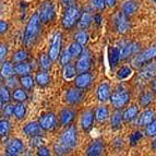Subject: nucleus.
Masks as SVG:
<instances>
[{
    "instance_id": "57",
    "label": "nucleus",
    "mask_w": 156,
    "mask_h": 156,
    "mask_svg": "<svg viewBox=\"0 0 156 156\" xmlns=\"http://www.w3.org/2000/svg\"><path fill=\"white\" fill-rule=\"evenodd\" d=\"M95 20H96V23H97V24H101V16H99V14H97V16H95Z\"/></svg>"
},
{
    "instance_id": "45",
    "label": "nucleus",
    "mask_w": 156,
    "mask_h": 156,
    "mask_svg": "<svg viewBox=\"0 0 156 156\" xmlns=\"http://www.w3.org/2000/svg\"><path fill=\"white\" fill-rule=\"evenodd\" d=\"M0 96L2 98V101L5 103H9L11 98V95H10V92H9L8 87H5V86H1L0 87Z\"/></svg>"
},
{
    "instance_id": "56",
    "label": "nucleus",
    "mask_w": 156,
    "mask_h": 156,
    "mask_svg": "<svg viewBox=\"0 0 156 156\" xmlns=\"http://www.w3.org/2000/svg\"><path fill=\"white\" fill-rule=\"evenodd\" d=\"M151 87H152V91H153L154 93H156V76L154 79H152Z\"/></svg>"
},
{
    "instance_id": "15",
    "label": "nucleus",
    "mask_w": 156,
    "mask_h": 156,
    "mask_svg": "<svg viewBox=\"0 0 156 156\" xmlns=\"http://www.w3.org/2000/svg\"><path fill=\"white\" fill-rule=\"evenodd\" d=\"M84 94L83 92L81 91V89L79 87H74V89H70L68 90L67 95H66V101L71 105H76L79 104L82 99H83Z\"/></svg>"
},
{
    "instance_id": "60",
    "label": "nucleus",
    "mask_w": 156,
    "mask_h": 156,
    "mask_svg": "<svg viewBox=\"0 0 156 156\" xmlns=\"http://www.w3.org/2000/svg\"><path fill=\"white\" fill-rule=\"evenodd\" d=\"M0 87H1V80H0Z\"/></svg>"
},
{
    "instance_id": "26",
    "label": "nucleus",
    "mask_w": 156,
    "mask_h": 156,
    "mask_svg": "<svg viewBox=\"0 0 156 156\" xmlns=\"http://www.w3.org/2000/svg\"><path fill=\"white\" fill-rule=\"evenodd\" d=\"M92 20H93V19H92V16L89 12H84L83 14H81L80 20H79V22H78L79 29H81V30L87 29V27L91 25Z\"/></svg>"
},
{
    "instance_id": "30",
    "label": "nucleus",
    "mask_w": 156,
    "mask_h": 156,
    "mask_svg": "<svg viewBox=\"0 0 156 156\" xmlns=\"http://www.w3.org/2000/svg\"><path fill=\"white\" fill-rule=\"evenodd\" d=\"M94 114H95V118H96V120L97 121H99V122H103V121H105V120L108 118V109H107L105 106L97 107Z\"/></svg>"
},
{
    "instance_id": "42",
    "label": "nucleus",
    "mask_w": 156,
    "mask_h": 156,
    "mask_svg": "<svg viewBox=\"0 0 156 156\" xmlns=\"http://www.w3.org/2000/svg\"><path fill=\"white\" fill-rule=\"evenodd\" d=\"M45 143V140L43 139L42 135H36V136H32L31 141H30V145L33 147H41Z\"/></svg>"
},
{
    "instance_id": "58",
    "label": "nucleus",
    "mask_w": 156,
    "mask_h": 156,
    "mask_svg": "<svg viewBox=\"0 0 156 156\" xmlns=\"http://www.w3.org/2000/svg\"><path fill=\"white\" fill-rule=\"evenodd\" d=\"M152 146H153V148H154V150H156V139L153 141V143H152Z\"/></svg>"
},
{
    "instance_id": "55",
    "label": "nucleus",
    "mask_w": 156,
    "mask_h": 156,
    "mask_svg": "<svg viewBox=\"0 0 156 156\" xmlns=\"http://www.w3.org/2000/svg\"><path fill=\"white\" fill-rule=\"evenodd\" d=\"M116 1H117V0H105L106 5L107 7H110V8H112V7L116 5Z\"/></svg>"
},
{
    "instance_id": "52",
    "label": "nucleus",
    "mask_w": 156,
    "mask_h": 156,
    "mask_svg": "<svg viewBox=\"0 0 156 156\" xmlns=\"http://www.w3.org/2000/svg\"><path fill=\"white\" fill-rule=\"evenodd\" d=\"M7 30H8V23L2 21V20H0V34L7 32Z\"/></svg>"
},
{
    "instance_id": "54",
    "label": "nucleus",
    "mask_w": 156,
    "mask_h": 156,
    "mask_svg": "<svg viewBox=\"0 0 156 156\" xmlns=\"http://www.w3.org/2000/svg\"><path fill=\"white\" fill-rule=\"evenodd\" d=\"M16 78H13V76H11V78H9V81H8V85L11 86V87H13V86H16Z\"/></svg>"
},
{
    "instance_id": "36",
    "label": "nucleus",
    "mask_w": 156,
    "mask_h": 156,
    "mask_svg": "<svg viewBox=\"0 0 156 156\" xmlns=\"http://www.w3.org/2000/svg\"><path fill=\"white\" fill-rule=\"evenodd\" d=\"M20 82H21L22 86L26 90H31L34 86V80L31 76L26 74V76H22L20 79Z\"/></svg>"
},
{
    "instance_id": "2",
    "label": "nucleus",
    "mask_w": 156,
    "mask_h": 156,
    "mask_svg": "<svg viewBox=\"0 0 156 156\" xmlns=\"http://www.w3.org/2000/svg\"><path fill=\"white\" fill-rule=\"evenodd\" d=\"M58 142L66 146V147L71 151L73 147H76V142H78V132H76V128L74 126H69L66 128V130L61 133Z\"/></svg>"
},
{
    "instance_id": "59",
    "label": "nucleus",
    "mask_w": 156,
    "mask_h": 156,
    "mask_svg": "<svg viewBox=\"0 0 156 156\" xmlns=\"http://www.w3.org/2000/svg\"><path fill=\"white\" fill-rule=\"evenodd\" d=\"M2 104H3V101H2V98H1V96H0V109L2 108Z\"/></svg>"
},
{
    "instance_id": "11",
    "label": "nucleus",
    "mask_w": 156,
    "mask_h": 156,
    "mask_svg": "<svg viewBox=\"0 0 156 156\" xmlns=\"http://www.w3.org/2000/svg\"><path fill=\"white\" fill-rule=\"evenodd\" d=\"M76 68L79 73L86 72L91 68V56L87 50H83V52L81 54V57L79 58Z\"/></svg>"
},
{
    "instance_id": "39",
    "label": "nucleus",
    "mask_w": 156,
    "mask_h": 156,
    "mask_svg": "<svg viewBox=\"0 0 156 156\" xmlns=\"http://www.w3.org/2000/svg\"><path fill=\"white\" fill-rule=\"evenodd\" d=\"M29 58V54L25 50H19L13 55V61L14 62H23Z\"/></svg>"
},
{
    "instance_id": "44",
    "label": "nucleus",
    "mask_w": 156,
    "mask_h": 156,
    "mask_svg": "<svg viewBox=\"0 0 156 156\" xmlns=\"http://www.w3.org/2000/svg\"><path fill=\"white\" fill-rule=\"evenodd\" d=\"M132 73V70H131L130 67H122L118 71V78L123 80V79H127L128 76H130V74Z\"/></svg>"
},
{
    "instance_id": "48",
    "label": "nucleus",
    "mask_w": 156,
    "mask_h": 156,
    "mask_svg": "<svg viewBox=\"0 0 156 156\" xmlns=\"http://www.w3.org/2000/svg\"><path fill=\"white\" fill-rule=\"evenodd\" d=\"M2 114L5 117H10L14 114V105L12 104H7L2 108Z\"/></svg>"
},
{
    "instance_id": "22",
    "label": "nucleus",
    "mask_w": 156,
    "mask_h": 156,
    "mask_svg": "<svg viewBox=\"0 0 156 156\" xmlns=\"http://www.w3.org/2000/svg\"><path fill=\"white\" fill-rule=\"evenodd\" d=\"M14 67L12 66V63L9 62V61H5V62L2 63L1 68H0V76L5 79H9L11 76H14Z\"/></svg>"
},
{
    "instance_id": "23",
    "label": "nucleus",
    "mask_w": 156,
    "mask_h": 156,
    "mask_svg": "<svg viewBox=\"0 0 156 156\" xmlns=\"http://www.w3.org/2000/svg\"><path fill=\"white\" fill-rule=\"evenodd\" d=\"M138 8H139V5L135 0H128L122 5V12L125 14H127L128 16H130L136 12Z\"/></svg>"
},
{
    "instance_id": "29",
    "label": "nucleus",
    "mask_w": 156,
    "mask_h": 156,
    "mask_svg": "<svg viewBox=\"0 0 156 156\" xmlns=\"http://www.w3.org/2000/svg\"><path fill=\"white\" fill-rule=\"evenodd\" d=\"M122 120H123V115L119 112V109H117L114 114L112 115V126L114 129H119L122 125Z\"/></svg>"
},
{
    "instance_id": "16",
    "label": "nucleus",
    "mask_w": 156,
    "mask_h": 156,
    "mask_svg": "<svg viewBox=\"0 0 156 156\" xmlns=\"http://www.w3.org/2000/svg\"><path fill=\"white\" fill-rule=\"evenodd\" d=\"M105 152V144L101 140L93 141L86 150V155L89 156H98Z\"/></svg>"
},
{
    "instance_id": "35",
    "label": "nucleus",
    "mask_w": 156,
    "mask_h": 156,
    "mask_svg": "<svg viewBox=\"0 0 156 156\" xmlns=\"http://www.w3.org/2000/svg\"><path fill=\"white\" fill-rule=\"evenodd\" d=\"M26 114V107L23 103H18V104L14 106V116H16V119L21 120L24 118Z\"/></svg>"
},
{
    "instance_id": "32",
    "label": "nucleus",
    "mask_w": 156,
    "mask_h": 156,
    "mask_svg": "<svg viewBox=\"0 0 156 156\" xmlns=\"http://www.w3.org/2000/svg\"><path fill=\"white\" fill-rule=\"evenodd\" d=\"M82 46H83V45H81L80 43L74 42L70 45V47H69L68 49H69V51H70L72 57L76 58V57H79V56H81V54L83 52V47Z\"/></svg>"
},
{
    "instance_id": "9",
    "label": "nucleus",
    "mask_w": 156,
    "mask_h": 156,
    "mask_svg": "<svg viewBox=\"0 0 156 156\" xmlns=\"http://www.w3.org/2000/svg\"><path fill=\"white\" fill-rule=\"evenodd\" d=\"M39 123L42 126V128L45 131H51L55 130L56 128L58 127V120L57 117L51 112L43 115L41 119H39Z\"/></svg>"
},
{
    "instance_id": "43",
    "label": "nucleus",
    "mask_w": 156,
    "mask_h": 156,
    "mask_svg": "<svg viewBox=\"0 0 156 156\" xmlns=\"http://www.w3.org/2000/svg\"><path fill=\"white\" fill-rule=\"evenodd\" d=\"M71 58H72V56H71L69 49H65L62 52H61V56H60V63H61V65L65 67L66 65L70 63Z\"/></svg>"
},
{
    "instance_id": "3",
    "label": "nucleus",
    "mask_w": 156,
    "mask_h": 156,
    "mask_svg": "<svg viewBox=\"0 0 156 156\" xmlns=\"http://www.w3.org/2000/svg\"><path fill=\"white\" fill-rule=\"evenodd\" d=\"M80 10L76 5H71L66 9L62 16V26L66 30H71L80 20Z\"/></svg>"
},
{
    "instance_id": "47",
    "label": "nucleus",
    "mask_w": 156,
    "mask_h": 156,
    "mask_svg": "<svg viewBox=\"0 0 156 156\" xmlns=\"http://www.w3.org/2000/svg\"><path fill=\"white\" fill-rule=\"evenodd\" d=\"M142 136H143L142 132H140V131H134L130 136V144L131 145H135V144H138L139 141L142 139Z\"/></svg>"
},
{
    "instance_id": "24",
    "label": "nucleus",
    "mask_w": 156,
    "mask_h": 156,
    "mask_svg": "<svg viewBox=\"0 0 156 156\" xmlns=\"http://www.w3.org/2000/svg\"><path fill=\"white\" fill-rule=\"evenodd\" d=\"M108 56H109V63L112 68L116 67L117 63L119 62V60L121 59L120 49H118L116 47H110L109 50H108Z\"/></svg>"
},
{
    "instance_id": "61",
    "label": "nucleus",
    "mask_w": 156,
    "mask_h": 156,
    "mask_svg": "<svg viewBox=\"0 0 156 156\" xmlns=\"http://www.w3.org/2000/svg\"><path fill=\"white\" fill-rule=\"evenodd\" d=\"M153 1H155V2H156V0H153Z\"/></svg>"
},
{
    "instance_id": "7",
    "label": "nucleus",
    "mask_w": 156,
    "mask_h": 156,
    "mask_svg": "<svg viewBox=\"0 0 156 156\" xmlns=\"http://www.w3.org/2000/svg\"><path fill=\"white\" fill-rule=\"evenodd\" d=\"M61 43H62V35H61L60 32H57L51 39V43H50V47H49V52H48V55L52 59V61L57 60L58 57H59L60 50H61Z\"/></svg>"
},
{
    "instance_id": "37",
    "label": "nucleus",
    "mask_w": 156,
    "mask_h": 156,
    "mask_svg": "<svg viewBox=\"0 0 156 156\" xmlns=\"http://www.w3.org/2000/svg\"><path fill=\"white\" fill-rule=\"evenodd\" d=\"M10 129H11V126L8 120L7 119L0 120V138L8 135V133L10 132Z\"/></svg>"
},
{
    "instance_id": "17",
    "label": "nucleus",
    "mask_w": 156,
    "mask_h": 156,
    "mask_svg": "<svg viewBox=\"0 0 156 156\" xmlns=\"http://www.w3.org/2000/svg\"><path fill=\"white\" fill-rule=\"evenodd\" d=\"M92 76L89 72H82L80 73L78 76L74 80V84H76V87L81 90H84L86 87H89L92 83Z\"/></svg>"
},
{
    "instance_id": "49",
    "label": "nucleus",
    "mask_w": 156,
    "mask_h": 156,
    "mask_svg": "<svg viewBox=\"0 0 156 156\" xmlns=\"http://www.w3.org/2000/svg\"><path fill=\"white\" fill-rule=\"evenodd\" d=\"M91 3L94 8L97 9V10H104V8L106 7L105 0H91Z\"/></svg>"
},
{
    "instance_id": "51",
    "label": "nucleus",
    "mask_w": 156,
    "mask_h": 156,
    "mask_svg": "<svg viewBox=\"0 0 156 156\" xmlns=\"http://www.w3.org/2000/svg\"><path fill=\"white\" fill-rule=\"evenodd\" d=\"M37 154L41 156H49L50 155V152L49 150L47 147H45L44 145L41 146V147H38V152H37Z\"/></svg>"
},
{
    "instance_id": "34",
    "label": "nucleus",
    "mask_w": 156,
    "mask_h": 156,
    "mask_svg": "<svg viewBox=\"0 0 156 156\" xmlns=\"http://www.w3.org/2000/svg\"><path fill=\"white\" fill-rule=\"evenodd\" d=\"M12 98L18 103H23L27 99V94L23 89H16V91H13Z\"/></svg>"
},
{
    "instance_id": "14",
    "label": "nucleus",
    "mask_w": 156,
    "mask_h": 156,
    "mask_svg": "<svg viewBox=\"0 0 156 156\" xmlns=\"http://www.w3.org/2000/svg\"><path fill=\"white\" fill-rule=\"evenodd\" d=\"M44 129L42 128L41 123L33 121V122H29L27 125H25V127L23 128V132L27 136H36V135H43Z\"/></svg>"
},
{
    "instance_id": "33",
    "label": "nucleus",
    "mask_w": 156,
    "mask_h": 156,
    "mask_svg": "<svg viewBox=\"0 0 156 156\" xmlns=\"http://www.w3.org/2000/svg\"><path fill=\"white\" fill-rule=\"evenodd\" d=\"M51 62L52 59L49 57V55H46V54H43L39 58V66L42 68L43 70L48 71L51 68Z\"/></svg>"
},
{
    "instance_id": "13",
    "label": "nucleus",
    "mask_w": 156,
    "mask_h": 156,
    "mask_svg": "<svg viewBox=\"0 0 156 156\" xmlns=\"http://www.w3.org/2000/svg\"><path fill=\"white\" fill-rule=\"evenodd\" d=\"M119 49L121 59H127L133 55H138V51L140 50V45L136 43H127L123 46H121V48Z\"/></svg>"
},
{
    "instance_id": "19",
    "label": "nucleus",
    "mask_w": 156,
    "mask_h": 156,
    "mask_svg": "<svg viewBox=\"0 0 156 156\" xmlns=\"http://www.w3.org/2000/svg\"><path fill=\"white\" fill-rule=\"evenodd\" d=\"M94 119H95V114L92 110H86L85 112L82 114L81 117V126L82 129L85 131H89L92 127H93Z\"/></svg>"
},
{
    "instance_id": "38",
    "label": "nucleus",
    "mask_w": 156,
    "mask_h": 156,
    "mask_svg": "<svg viewBox=\"0 0 156 156\" xmlns=\"http://www.w3.org/2000/svg\"><path fill=\"white\" fill-rule=\"evenodd\" d=\"M153 93H154V92H153ZM153 93H150V92H147V93L142 94V96L140 97V103H141V105H142V106L146 107V106H148V105L151 104L152 101H153V99H154Z\"/></svg>"
},
{
    "instance_id": "5",
    "label": "nucleus",
    "mask_w": 156,
    "mask_h": 156,
    "mask_svg": "<svg viewBox=\"0 0 156 156\" xmlns=\"http://www.w3.org/2000/svg\"><path fill=\"white\" fill-rule=\"evenodd\" d=\"M156 58V45L150 47L147 49H145L144 51L140 52L135 56L134 59H133L132 63L134 67H142L145 63L151 62L152 60Z\"/></svg>"
},
{
    "instance_id": "1",
    "label": "nucleus",
    "mask_w": 156,
    "mask_h": 156,
    "mask_svg": "<svg viewBox=\"0 0 156 156\" xmlns=\"http://www.w3.org/2000/svg\"><path fill=\"white\" fill-rule=\"evenodd\" d=\"M41 18L38 16V12L34 13L30 18L29 22L26 24L25 31H24L23 42L26 47H32L37 41L39 33H41Z\"/></svg>"
},
{
    "instance_id": "50",
    "label": "nucleus",
    "mask_w": 156,
    "mask_h": 156,
    "mask_svg": "<svg viewBox=\"0 0 156 156\" xmlns=\"http://www.w3.org/2000/svg\"><path fill=\"white\" fill-rule=\"evenodd\" d=\"M7 54H8V46L5 44H0V63H2Z\"/></svg>"
},
{
    "instance_id": "25",
    "label": "nucleus",
    "mask_w": 156,
    "mask_h": 156,
    "mask_svg": "<svg viewBox=\"0 0 156 156\" xmlns=\"http://www.w3.org/2000/svg\"><path fill=\"white\" fill-rule=\"evenodd\" d=\"M35 81H36V83L41 86H46L49 84L50 82V76L48 74L46 70L44 71H39L38 73L36 74L35 76Z\"/></svg>"
},
{
    "instance_id": "8",
    "label": "nucleus",
    "mask_w": 156,
    "mask_h": 156,
    "mask_svg": "<svg viewBox=\"0 0 156 156\" xmlns=\"http://www.w3.org/2000/svg\"><path fill=\"white\" fill-rule=\"evenodd\" d=\"M115 27L119 33L125 34L130 29V22H129V16L123 12H119L116 14L114 20Z\"/></svg>"
},
{
    "instance_id": "41",
    "label": "nucleus",
    "mask_w": 156,
    "mask_h": 156,
    "mask_svg": "<svg viewBox=\"0 0 156 156\" xmlns=\"http://www.w3.org/2000/svg\"><path fill=\"white\" fill-rule=\"evenodd\" d=\"M54 152H55L57 155H66V154H68L70 151H69L63 144H61L60 142L57 141V142L54 144Z\"/></svg>"
},
{
    "instance_id": "6",
    "label": "nucleus",
    "mask_w": 156,
    "mask_h": 156,
    "mask_svg": "<svg viewBox=\"0 0 156 156\" xmlns=\"http://www.w3.org/2000/svg\"><path fill=\"white\" fill-rule=\"evenodd\" d=\"M129 99H130V95L127 92V90L122 89V87L118 89L110 95V101H112V106L117 109L125 107L129 103Z\"/></svg>"
},
{
    "instance_id": "21",
    "label": "nucleus",
    "mask_w": 156,
    "mask_h": 156,
    "mask_svg": "<svg viewBox=\"0 0 156 156\" xmlns=\"http://www.w3.org/2000/svg\"><path fill=\"white\" fill-rule=\"evenodd\" d=\"M96 94L99 101H106L110 96V86L107 83H101L97 87Z\"/></svg>"
},
{
    "instance_id": "12",
    "label": "nucleus",
    "mask_w": 156,
    "mask_h": 156,
    "mask_svg": "<svg viewBox=\"0 0 156 156\" xmlns=\"http://www.w3.org/2000/svg\"><path fill=\"white\" fill-rule=\"evenodd\" d=\"M24 148L23 142L20 139H12L7 143L5 146V153L8 155H19L22 153Z\"/></svg>"
},
{
    "instance_id": "18",
    "label": "nucleus",
    "mask_w": 156,
    "mask_h": 156,
    "mask_svg": "<svg viewBox=\"0 0 156 156\" xmlns=\"http://www.w3.org/2000/svg\"><path fill=\"white\" fill-rule=\"evenodd\" d=\"M74 117H76L74 110L70 109V108H65V109H62L60 112V115H59L60 123H61L63 127H67V126L72 123V121L74 120Z\"/></svg>"
},
{
    "instance_id": "31",
    "label": "nucleus",
    "mask_w": 156,
    "mask_h": 156,
    "mask_svg": "<svg viewBox=\"0 0 156 156\" xmlns=\"http://www.w3.org/2000/svg\"><path fill=\"white\" fill-rule=\"evenodd\" d=\"M76 68L71 63H68L63 67V78L66 80H71L76 76Z\"/></svg>"
},
{
    "instance_id": "28",
    "label": "nucleus",
    "mask_w": 156,
    "mask_h": 156,
    "mask_svg": "<svg viewBox=\"0 0 156 156\" xmlns=\"http://www.w3.org/2000/svg\"><path fill=\"white\" fill-rule=\"evenodd\" d=\"M14 70H16V73L19 74V76H26V74H29L31 72V66L29 63H26L25 61H23V62H16Z\"/></svg>"
},
{
    "instance_id": "53",
    "label": "nucleus",
    "mask_w": 156,
    "mask_h": 156,
    "mask_svg": "<svg viewBox=\"0 0 156 156\" xmlns=\"http://www.w3.org/2000/svg\"><path fill=\"white\" fill-rule=\"evenodd\" d=\"M74 1H76V0H60V2L62 3V5H65L66 8H68V7H71V5H73Z\"/></svg>"
},
{
    "instance_id": "10",
    "label": "nucleus",
    "mask_w": 156,
    "mask_h": 156,
    "mask_svg": "<svg viewBox=\"0 0 156 156\" xmlns=\"http://www.w3.org/2000/svg\"><path fill=\"white\" fill-rule=\"evenodd\" d=\"M141 80L147 81L152 80L156 76V62H147L144 66H142L139 73Z\"/></svg>"
},
{
    "instance_id": "40",
    "label": "nucleus",
    "mask_w": 156,
    "mask_h": 156,
    "mask_svg": "<svg viewBox=\"0 0 156 156\" xmlns=\"http://www.w3.org/2000/svg\"><path fill=\"white\" fill-rule=\"evenodd\" d=\"M74 39H76V42L80 43L81 45H85L87 43V41H89V35H87V33L85 31H80L76 34Z\"/></svg>"
},
{
    "instance_id": "27",
    "label": "nucleus",
    "mask_w": 156,
    "mask_h": 156,
    "mask_svg": "<svg viewBox=\"0 0 156 156\" xmlns=\"http://www.w3.org/2000/svg\"><path fill=\"white\" fill-rule=\"evenodd\" d=\"M139 114V107L135 106V105H133V106H130L128 107L127 109L125 110V112H123V120H126V121H131V120H133L134 118H136V116H138Z\"/></svg>"
},
{
    "instance_id": "46",
    "label": "nucleus",
    "mask_w": 156,
    "mask_h": 156,
    "mask_svg": "<svg viewBox=\"0 0 156 156\" xmlns=\"http://www.w3.org/2000/svg\"><path fill=\"white\" fill-rule=\"evenodd\" d=\"M145 132L148 136H156V120H154L148 126H146Z\"/></svg>"
},
{
    "instance_id": "20",
    "label": "nucleus",
    "mask_w": 156,
    "mask_h": 156,
    "mask_svg": "<svg viewBox=\"0 0 156 156\" xmlns=\"http://www.w3.org/2000/svg\"><path fill=\"white\" fill-rule=\"evenodd\" d=\"M154 118H155V114H154L152 110L147 109L140 115V117H139V119H138V125L140 126V127H146V126L150 125L152 121H154Z\"/></svg>"
},
{
    "instance_id": "4",
    "label": "nucleus",
    "mask_w": 156,
    "mask_h": 156,
    "mask_svg": "<svg viewBox=\"0 0 156 156\" xmlns=\"http://www.w3.org/2000/svg\"><path fill=\"white\" fill-rule=\"evenodd\" d=\"M38 16L43 23H48L54 20L56 16L55 5L51 1H44L38 9Z\"/></svg>"
},
{
    "instance_id": "62",
    "label": "nucleus",
    "mask_w": 156,
    "mask_h": 156,
    "mask_svg": "<svg viewBox=\"0 0 156 156\" xmlns=\"http://www.w3.org/2000/svg\"><path fill=\"white\" fill-rule=\"evenodd\" d=\"M0 120H1V117H0Z\"/></svg>"
}]
</instances>
